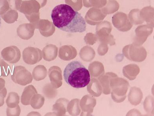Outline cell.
Instances as JSON below:
<instances>
[{
    "label": "cell",
    "instance_id": "6da1fadb",
    "mask_svg": "<svg viewBox=\"0 0 154 116\" xmlns=\"http://www.w3.org/2000/svg\"><path fill=\"white\" fill-rule=\"evenodd\" d=\"M51 17L53 23L58 29L68 33H82L86 29L85 19L80 13L67 4L56 6Z\"/></svg>",
    "mask_w": 154,
    "mask_h": 116
},
{
    "label": "cell",
    "instance_id": "7a4b0ae2",
    "mask_svg": "<svg viewBox=\"0 0 154 116\" xmlns=\"http://www.w3.org/2000/svg\"><path fill=\"white\" fill-rule=\"evenodd\" d=\"M64 77L68 85L77 89L86 87L91 80L89 71L78 61L68 63L64 69Z\"/></svg>",
    "mask_w": 154,
    "mask_h": 116
},
{
    "label": "cell",
    "instance_id": "3957f363",
    "mask_svg": "<svg viewBox=\"0 0 154 116\" xmlns=\"http://www.w3.org/2000/svg\"><path fill=\"white\" fill-rule=\"evenodd\" d=\"M1 53L4 60L10 63H17L20 59V52L16 47L12 46L7 47L2 50Z\"/></svg>",
    "mask_w": 154,
    "mask_h": 116
},
{
    "label": "cell",
    "instance_id": "277c9868",
    "mask_svg": "<svg viewBox=\"0 0 154 116\" xmlns=\"http://www.w3.org/2000/svg\"><path fill=\"white\" fill-rule=\"evenodd\" d=\"M42 58V52L38 48H34V51H29L26 48L23 52V59L25 63L29 65H34L40 62Z\"/></svg>",
    "mask_w": 154,
    "mask_h": 116
},
{
    "label": "cell",
    "instance_id": "5b68a950",
    "mask_svg": "<svg viewBox=\"0 0 154 116\" xmlns=\"http://www.w3.org/2000/svg\"><path fill=\"white\" fill-rule=\"evenodd\" d=\"M47 75V70L43 66H37L33 69V76L36 81L42 80L44 79Z\"/></svg>",
    "mask_w": 154,
    "mask_h": 116
},
{
    "label": "cell",
    "instance_id": "8992f818",
    "mask_svg": "<svg viewBox=\"0 0 154 116\" xmlns=\"http://www.w3.org/2000/svg\"><path fill=\"white\" fill-rule=\"evenodd\" d=\"M43 58L46 61L50 62L56 58L57 56V48L56 47L55 48L51 50V49H48L45 48L43 51Z\"/></svg>",
    "mask_w": 154,
    "mask_h": 116
},
{
    "label": "cell",
    "instance_id": "52a82bcc",
    "mask_svg": "<svg viewBox=\"0 0 154 116\" xmlns=\"http://www.w3.org/2000/svg\"><path fill=\"white\" fill-rule=\"evenodd\" d=\"M9 66L3 60L0 61V76L6 77L9 74Z\"/></svg>",
    "mask_w": 154,
    "mask_h": 116
},
{
    "label": "cell",
    "instance_id": "ba28073f",
    "mask_svg": "<svg viewBox=\"0 0 154 116\" xmlns=\"http://www.w3.org/2000/svg\"><path fill=\"white\" fill-rule=\"evenodd\" d=\"M16 93L14 92H12L8 95V98L6 100V103L7 106L10 108H12L15 106V94Z\"/></svg>",
    "mask_w": 154,
    "mask_h": 116
},
{
    "label": "cell",
    "instance_id": "9c48e42d",
    "mask_svg": "<svg viewBox=\"0 0 154 116\" xmlns=\"http://www.w3.org/2000/svg\"><path fill=\"white\" fill-rule=\"evenodd\" d=\"M7 94V90L4 88L0 92V107L2 106L4 103V98Z\"/></svg>",
    "mask_w": 154,
    "mask_h": 116
},
{
    "label": "cell",
    "instance_id": "30bf717a",
    "mask_svg": "<svg viewBox=\"0 0 154 116\" xmlns=\"http://www.w3.org/2000/svg\"><path fill=\"white\" fill-rule=\"evenodd\" d=\"M5 81L2 79L0 78V92L5 87Z\"/></svg>",
    "mask_w": 154,
    "mask_h": 116
},
{
    "label": "cell",
    "instance_id": "8fae6325",
    "mask_svg": "<svg viewBox=\"0 0 154 116\" xmlns=\"http://www.w3.org/2000/svg\"><path fill=\"white\" fill-rule=\"evenodd\" d=\"M1 16H0V28H1Z\"/></svg>",
    "mask_w": 154,
    "mask_h": 116
}]
</instances>
